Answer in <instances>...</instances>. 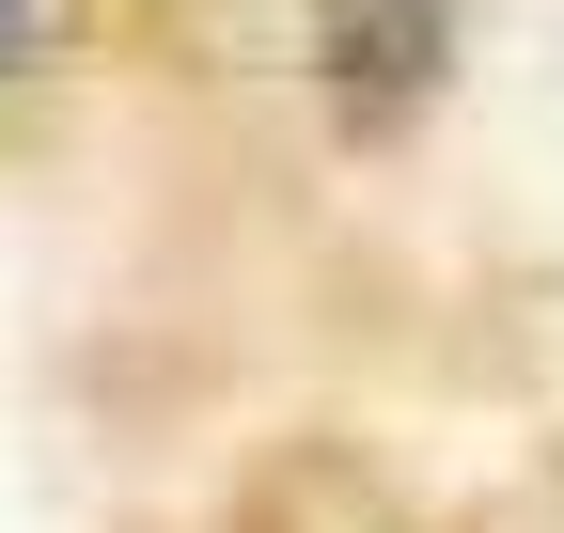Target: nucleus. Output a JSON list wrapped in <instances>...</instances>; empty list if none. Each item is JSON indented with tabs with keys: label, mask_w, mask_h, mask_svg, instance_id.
<instances>
[{
	"label": "nucleus",
	"mask_w": 564,
	"mask_h": 533,
	"mask_svg": "<svg viewBox=\"0 0 564 533\" xmlns=\"http://www.w3.org/2000/svg\"><path fill=\"white\" fill-rule=\"evenodd\" d=\"M329 79H345V110H361V126H392L423 79H440V0H361L345 47H329Z\"/></svg>",
	"instance_id": "1"
},
{
	"label": "nucleus",
	"mask_w": 564,
	"mask_h": 533,
	"mask_svg": "<svg viewBox=\"0 0 564 533\" xmlns=\"http://www.w3.org/2000/svg\"><path fill=\"white\" fill-rule=\"evenodd\" d=\"M47 32H63V0H0V79H17V63H32Z\"/></svg>",
	"instance_id": "2"
}]
</instances>
